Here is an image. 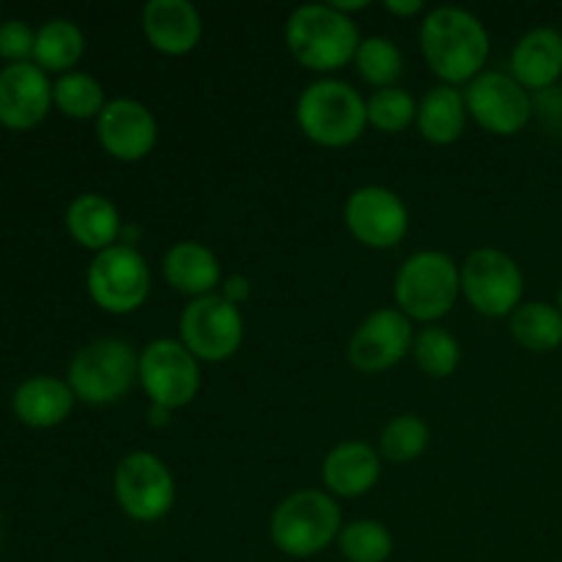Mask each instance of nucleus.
Wrapping results in <instances>:
<instances>
[{"mask_svg":"<svg viewBox=\"0 0 562 562\" xmlns=\"http://www.w3.org/2000/svg\"><path fill=\"white\" fill-rule=\"evenodd\" d=\"M340 530H344V516H340L338 503L318 488L289 494L274 508L272 521H269V536L274 547L296 560L322 554L329 543L338 541Z\"/></svg>","mask_w":562,"mask_h":562,"instance_id":"5","label":"nucleus"},{"mask_svg":"<svg viewBox=\"0 0 562 562\" xmlns=\"http://www.w3.org/2000/svg\"><path fill=\"white\" fill-rule=\"evenodd\" d=\"M113 494L119 508L135 521H159L173 510L176 481L159 456L135 450L115 467Z\"/></svg>","mask_w":562,"mask_h":562,"instance_id":"9","label":"nucleus"},{"mask_svg":"<svg viewBox=\"0 0 562 562\" xmlns=\"http://www.w3.org/2000/svg\"><path fill=\"white\" fill-rule=\"evenodd\" d=\"M86 285L102 311L126 316L143 307L151 294V269L132 245H113L88 263Z\"/></svg>","mask_w":562,"mask_h":562,"instance_id":"7","label":"nucleus"},{"mask_svg":"<svg viewBox=\"0 0 562 562\" xmlns=\"http://www.w3.org/2000/svg\"><path fill=\"white\" fill-rule=\"evenodd\" d=\"M461 294L483 316L510 318L525 296V274L508 252L477 247L461 263Z\"/></svg>","mask_w":562,"mask_h":562,"instance_id":"8","label":"nucleus"},{"mask_svg":"<svg viewBox=\"0 0 562 562\" xmlns=\"http://www.w3.org/2000/svg\"><path fill=\"white\" fill-rule=\"evenodd\" d=\"M384 9L390 14H398V16H412L417 11H423V0H384Z\"/></svg>","mask_w":562,"mask_h":562,"instance_id":"33","label":"nucleus"},{"mask_svg":"<svg viewBox=\"0 0 562 562\" xmlns=\"http://www.w3.org/2000/svg\"><path fill=\"white\" fill-rule=\"evenodd\" d=\"M428 442H431V428L420 415H398L382 428L379 453L393 464H409L426 453Z\"/></svg>","mask_w":562,"mask_h":562,"instance_id":"29","label":"nucleus"},{"mask_svg":"<svg viewBox=\"0 0 562 562\" xmlns=\"http://www.w3.org/2000/svg\"><path fill=\"white\" fill-rule=\"evenodd\" d=\"M510 77L527 91H547L562 77V33L558 27H532L510 53Z\"/></svg>","mask_w":562,"mask_h":562,"instance_id":"19","label":"nucleus"},{"mask_svg":"<svg viewBox=\"0 0 562 562\" xmlns=\"http://www.w3.org/2000/svg\"><path fill=\"white\" fill-rule=\"evenodd\" d=\"M162 274L168 285L192 300L217 294V285L223 280L217 256L212 247L201 245V241H179L170 247L162 258Z\"/></svg>","mask_w":562,"mask_h":562,"instance_id":"21","label":"nucleus"},{"mask_svg":"<svg viewBox=\"0 0 562 562\" xmlns=\"http://www.w3.org/2000/svg\"><path fill=\"white\" fill-rule=\"evenodd\" d=\"M382 477V459L362 439H346L335 445L322 464V481L327 492L338 497H362Z\"/></svg>","mask_w":562,"mask_h":562,"instance_id":"18","label":"nucleus"},{"mask_svg":"<svg viewBox=\"0 0 562 562\" xmlns=\"http://www.w3.org/2000/svg\"><path fill=\"white\" fill-rule=\"evenodd\" d=\"M53 102L69 119H99L108 99L102 82L88 71H66L53 82Z\"/></svg>","mask_w":562,"mask_h":562,"instance_id":"26","label":"nucleus"},{"mask_svg":"<svg viewBox=\"0 0 562 562\" xmlns=\"http://www.w3.org/2000/svg\"><path fill=\"white\" fill-rule=\"evenodd\" d=\"M99 146L121 162H140L154 151L159 137L157 119L137 99H110L97 119Z\"/></svg>","mask_w":562,"mask_h":562,"instance_id":"15","label":"nucleus"},{"mask_svg":"<svg viewBox=\"0 0 562 562\" xmlns=\"http://www.w3.org/2000/svg\"><path fill=\"white\" fill-rule=\"evenodd\" d=\"M137 368H140V355H135L126 340L99 338L71 357L66 382L75 398L104 406L130 393L132 384L137 382Z\"/></svg>","mask_w":562,"mask_h":562,"instance_id":"6","label":"nucleus"},{"mask_svg":"<svg viewBox=\"0 0 562 562\" xmlns=\"http://www.w3.org/2000/svg\"><path fill=\"white\" fill-rule=\"evenodd\" d=\"M335 9L340 11V14H346V16H351V11H362V9H368V3L366 0H335Z\"/></svg>","mask_w":562,"mask_h":562,"instance_id":"35","label":"nucleus"},{"mask_svg":"<svg viewBox=\"0 0 562 562\" xmlns=\"http://www.w3.org/2000/svg\"><path fill=\"white\" fill-rule=\"evenodd\" d=\"M247 294H250V285H247L245 278H231L228 285H225V291H223L225 300L234 302V305H239Z\"/></svg>","mask_w":562,"mask_h":562,"instance_id":"34","label":"nucleus"},{"mask_svg":"<svg viewBox=\"0 0 562 562\" xmlns=\"http://www.w3.org/2000/svg\"><path fill=\"white\" fill-rule=\"evenodd\" d=\"M86 53V36L80 25L64 16H53L36 31V47H33V64L44 71H75L77 60Z\"/></svg>","mask_w":562,"mask_h":562,"instance_id":"24","label":"nucleus"},{"mask_svg":"<svg viewBox=\"0 0 562 562\" xmlns=\"http://www.w3.org/2000/svg\"><path fill=\"white\" fill-rule=\"evenodd\" d=\"M33 47H36V31L25 20L14 16V20L0 22V55L9 64H22V60L33 58Z\"/></svg>","mask_w":562,"mask_h":562,"instance_id":"32","label":"nucleus"},{"mask_svg":"<svg viewBox=\"0 0 562 562\" xmlns=\"http://www.w3.org/2000/svg\"><path fill=\"white\" fill-rule=\"evenodd\" d=\"M417 368L426 376L445 379L459 368L461 362V346L448 329L442 327H426L415 335V346H412Z\"/></svg>","mask_w":562,"mask_h":562,"instance_id":"31","label":"nucleus"},{"mask_svg":"<svg viewBox=\"0 0 562 562\" xmlns=\"http://www.w3.org/2000/svg\"><path fill=\"white\" fill-rule=\"evenodd\" d=\"M296 124L302 135L324 148L351 146L368 130L366 99L349 82L324 80L311 82L296 99Z\"/></svg>","mask_w":562,"mask_h":562,"instance_id":"3","label":"nucleus"},{"mask_svg":"<svg viewBox=\"0 0 562 562\" xmlns=\"http://www.w3.org/2000/svg\"><path fill=\"white\" fill-rule=\"evenodd\" d=\"M66 231L80 247L102 252L119 245L121 214L110 198L99 192H82L66 209Z\"/></svg>","mask_w":562,"mask_h":562,"instance_id":"22","label":"nucleus"},{"mask_svg":"<svg viewBox=\"0 0 562 562\" xmlns=\"http://www.w3.org/2000/svg\"><path fill=\"white\" fill-rule=\"evenodd\" d=\"M558 307H560V313H562V289H560V296H558Z\"/></svg>","mask_w":562,"mask_h":562,"instance_id":"36","label":"nucleus"},{"mask_svg":"<svg viewBox=\"0 0 562 562\" xmlns=\"http://www.w3.org/2000/svg\"><path fill=\"white\" fill-rule=\"evenodd\" d=\"M53 104V82L33 60L0 69V124L5 130H33Z\"/></svg>","mask_w":562,"mask_h":562,"instance_id":"16","label":"nucleus"},{"mask_svg":"<svg viewBox=\"0 0 562 562\" xmlns=\"http://www.w3.org/2000/svg\"><path fill=\"white\" fill-rule=\"evenodd\" d=\"M338 549L349 562H387L393 558V532L376 519H355L344 525Z\"/></svg>","mask_w":562,"mask_h":562,"instance_id":"28","label":"nucleus"},{"mask_svg":"<svg viewBox=\"0 0 562 562\" xmlns=\"http://www.w3.org/2000/svg\"><path fill=\"white\" fill-rule=\"evenodd\" d=\"M355 66L368 86L393 88L404 75V53L398 44L387 36H368L357 47Z\"/></svg>","mask_w":562,"mask_h":562,"instance_id":"27","label":"nucleus"},{"mask_svg":"<svg viewBox=\"0 0 562 562\" xmlns=\"http://www.w3.org/2000/svg\"><path fill=\"white\" fill-rule=\"evenodd\" d=\"M140 27L148 44L165 55H187L201 44L203 16L190 0H148Z\"/></svg>","mask_w":562,"mask_h":562,"instance_id":"17","label":"nucleus"},{"mask_svg":"<svg viewBox=\"0 0 562 562\" xmlns=\"http://www.w3.org/2000/svg\"><path fill=\"white\" fill-rule=\"evenodd\" d=\"M467 113L492 135L510 137L532 119V97L521 82L503 71H483L464 91Z\"/></svg>","mask_w":562,"mask_h":562,"instance_id":"12","label":"nucleus"},{"mask_svg":"<svg viewBox=\"0 0 562 562\" xmlns=\"http://www.w3.org/2000/svg\"><path fill=\"white\" fill-rule=\"evenodd\" d=\"M137 382L159 409H181L201 390V366L181 340L157 338L140 351Z\"/></svg>","mask_w":562,"mask_h":562,"instance_id":"10","label":"nucleus"},{"mask_svg":"<svg viewBox=\"0 0 562 562\" xmlns=\"http://www.w3.org/2000/svg\"><path fill=\"white\" fill-rule=\"evenodd\" d=\"M415 346L412 322L398 307L373 311L349 340V362L362 373H382L398 366Z\"/></svg>","mask_w":562,"mask_h":562,"instance_id":"14","label":"nucleus"},{"mask_svg":"<svg viewBox=\"0 0 562 562\" xmlns=\"http://www.w3.org/2000/svg\"><path fill=\"white\" fill-rule=\"evenodd\" d=\"M395 305L409 322L434 324L448 316L461 294V269L442 250H420L395 272Z\"/></svg>","mask_w":562,"mask_h":562,"instance_id":"4","label":"nucleus"},{"mask_svg":"<svg viewBox=\"0 0 562 562\" xmlns=\"http://www.w3.org/2000/svg\"><path fill=\"white\" fill-rule=\"evenodd\" d=\"M355 20L340 14L333 3H305L291 11L285 22V44L305 69L338 71L355 60L360 47Z\"/></svg>","mask_w":562,"mask_h":562,"instance_id":"2","label":"nucleus"},{"mask_svg":"<svg viewBox=\"0 0 562 562\" xmlns=\"http://www.w3.org/2000/svg\"><path fill=\"white\" fill-rule=\"evenodd\" d=\"M181 344L195 355L198 362H225L239 351L245 340V318L239 305L223 294L198 296L181 313Z\"/></svg>","mask_w":562,"mask_h":562,"instance_id":"11","label":"nucleus"},{"mask_svg":"<svg viewBox=\"0 0 562 562\" xmlns=\"http://www.w3.org/2000/svg\"><path fill=\"white\" fill-rule=\"evenodd\" d=\"M420 49L428 69L442 80V86H470L477 75H483L492 38L472 11L437 5L420 25Z\"/></svg>","mask_w":562,"mask_h":562,"instance_id":"1","label":"nucleus"},{"mask_svg":"<svg viewBox=\"0 0 562 562\" xmlns=\"http://www.w3.org/2000/svg\"><path fill=\"white\" fill-rule=\"evenodd\" d=\"M366 108L368 124H371L373 130L384 132V135H395V132L409 130L417 119L415 97L398 86L373 91L371 97L366 99Z\"/></svg>","mask_w":562,"mask_h":562,"instance_id":"30","label":"nucleus"},{"mask_svg":"<svg viewBox=\"0 0 562 562\" xmlns=\"http://www.w3.org/2000/svg\"><path fill=\"white\" fill-rule=\"evenodd\" d=\"M467 113L464 93L456 86H437L417 102V132L434 146H450L464 135Z\"/></svg>","mask_w":562,"mask_h":562,"instance_id":"23","label":"nucleus"},{"mask_svg":"<svg viewBox=\"0 0 562 562\" xmlns=\"http://www.w3.org/2000/svg\"><path fill=\"white\" fill-rule=\"evenodd\" d=\"M349 234L371 250H390L409 234V209L398 192L382 184L360 187L344 206Z\"/></svg>","mask_w":562,"mask_h":562,"instance_id":"13","label":"nucleus"},{"mask_svg":"<svg viewBox=\"0 0 562 562\" xmlns=\"http://www.w3.org/2000/svg\"><path fill=\"white\" fill-rule=\"evenodd\" d=\"M516 344L527 351H554L562 346V313L549 302H521L508 322Z\"/></svg>","mask_w":562,"mask_h":562,"instance_id":"25","label":"nucleus"},{"mask_svg":"<svg viewBox=\"0 0 562 562\" xmlns=\"http://www.w3.org/2000/svg\"><path fill=\"white\" fill-rule=\"evenodd\" d=\"M75 393H71L69 382L49 373H38V376L25 379L20 387L11 395V409H14L16 420L25 423L31 428H55L71 415L75 406Z\"/></svg>","mask_w":562,"mask_h":562,"instance_id":"20","label":"nucleus"}]
</instances>
